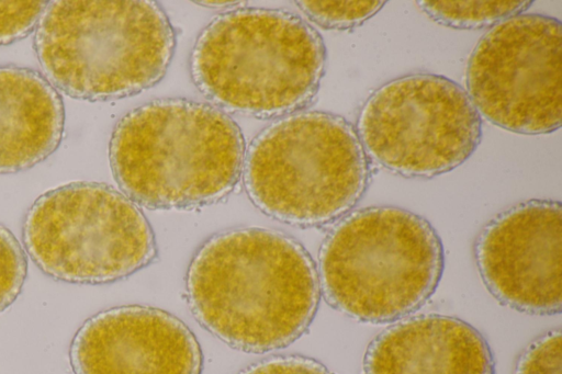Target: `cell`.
<instances>
[{"mask_svg": "<svg viewBox=\"0 0 562 374\" xmlns=\"http://www.w3.org/2000/svg\"><path fill=\"white\" fill-rule=\"evenodd\" d=\"M363 374H495L493 351L469 322L427 314L400 320L367 347Z\"/></svg>", "mask_w": 562, "mask_h": 374, "instance_id": "7c38bea8", "label": "cell"}, {"mask_svg": "<svg viewBox=\"0 0 562 374\" xmlns=\"http://www.w3.org/2000/svg\"><path fill=\"white\" fill-rule=\"evenodd\" d=\"M314 23L327 30H350L375 15L385 1H299Z\"/></svg>", "mask_w": 562, "mask_h": 374, "instance_id": "9a60e30c", "label": "cell"}, {"mask_svg": "<svg viewBox=\"0 0 562 374\" xmlns=\"http://www.w3.org/2000/svg\"><path fill=\"white\" fill-rule=\"evenodd\" d=\"M243 172L260 211L304 227L346 216L371 177L355 126L324 111L294 112L265 128L245 155Z\"/></svg>", "mask_w": 562, "mask_h": 374, "instance_id": "8992f818", "label": "cell"}, {"mask_svg": "<svg viewBox=\"0 0 562 374\" xmlns=\"http://www.w3.org/2000/svg\"><path fill=\"white\" fill-rule=\"evenodd\" d=\"M532 1H419L434 21L459 30L482 29L525 13Z\"/></svg>", "mask_w": 562, "mask_h": 374, "instance_id": "5bb4252c", "label": "cell"}, {"mask_svg": "<svg viewBox=\"0 0 562 374\" xmlns=\"http://www.w3.org/2000/svg\"><path fill=\"white\" fill-rule=\"evenodd\" d=\"M445 267L441 239L423 216L397 206H370L344 216L318 256L328 304L362 322L406 317L432 296Z\"/></svg>", "mask_w": 562, "mask_h": 374, "instance_id": "277c9868", "label": "cell"}, {"mask_svg": "<svg viewBox=\"0 0 562 374\" xmlns=\"http://www.w3.org/2000/svg\"><path fill=\"white\" fill-rule=\"evenodd\" d=\"M325 63L322 36L302 18L244 8L220 14L201 32L190 67L196 87L216 105L270 117L306 106Z\"/></svg>", "mask_w": 562, "mask_h": 374, "instance_id": "3957f363", "label": "cell"}, {"mask_svg": "<svg viewBox=\"0 0 562 374\" xmlns=\"http://www.w3.org/2000/svg\"><path fill=\"white\" fill-rule=\"evenodd\" d=\"M22 238L45 274L76 284L122 280L156 257L153 229L138 206L93 182L70 183L41 195L26 212Z\"/></svg>", "mask_w": 562, "mask_h": 374, "instance_id": "52a82bcc", "label": "cell"}, {"mask_svg": "<svg viewBox=\"0 0 562 374\" xmlns=\"http://www.w3.org/2000/svg\"><path fill=\"white\" fill-rule=\"evenodd\" d=\"M467 93L490 123L518 134H550L562 118V26L521 13L488 30L472 49Z\"/></svg>", "mask_w": 562, "mask_h": 374, "instance_id": "9c48e42d", "label": "cell"}, {"mask_svg": "<svg viewBox=\"0 0 562 374\" xmlns=\"http://www.w3.org/2000/svg\"><path fill=\"white\" fill-rule=\"evenodd\" d=\"M64 104L37 71L0 67V173H14L43 161L58 147Z\"/></svg>", "mask_w": 562, "mask_h": 374, "instance_id": "4fadbf2b", "label": "cell"}, {"mask_svg": "<svg viewBox=\"0 0 562 374\" xmlns=\"http://www.w3.org/2000/svg\"><path fill=\"white\" fill-rule=\"evenodd\" d=\"M355 128L368 158L406 178L454 170L482 139V117L465 89L426 72L401 76L374 90Z\"/></svg>", "mask_w": 562, "mask_h": 374, "instance_id": "ba28073f", "label": "cell"}, {"mask_svg": "<svg viewBox=\"0 0 562 374\" xmlns=\"http://www.w3.org/2000/svg\"><path fill=\"white\" fill-rule=\"evenodd\" d=\"M109 154L116 182L134 203L190 208L214 203L234 189L245 146L237 124L218 107L161 99L120 120Z\"/></svg>", "mask_w": 562, "mask_h": 374, "instance_id": "7a4b0ae2", "label": "cell"}, {"mask_svg": "<svg viewBox=\"0 0 562 374\" xmlns=\"http://www.w3.org/2000/svg\"><path fill=\"white\" fill-rule=\"evenodd\" d=\"M480 275L502 304L532 315L562 306V206L529 200L496 215L474 243Z\"/></svg>", "mask_w": 562, "mask_h": 374, "instance_id": "30bf717a", "label": "cell"}, {"mask_svg": "<svg viewBox=\"0 0 562 374\" xmlns=\"http://www.w3.org/2000/svg\"><path fill=\"white\" fill-rule=\"evenodd\" d=\"M237 374H334L319 361L304 355H276L248 365Z\"/></svg>", "mask_w": 562, "mask_h": 374, "instance_id": "d6986e66", "label": "cell"}, {"mask_svg": "<svg viewBox=\"0 0 562 374\" xmlns=\"http://www.w3.org/2000/svg\"><path fill=\"white\" fill-rule=\"evenodd\" d=\"M74 374H201L203 354L188 326L153 307L130 305L100 311L75 333Z\"/></svg>", "mask_w": 562, "mask_h": 374, "instance_id": "8fae6325", "label": "cell"}, {"mask_svg": "<svg viewBox=\"0 0 562 374\" xmlns=\"http://www.w3.org/2000/svg\"><path fill=\"white\" fill-rule=\"evenodd\" d=\"M514 374H562L561 330L535 339L518 356Z\"/></svg>", "mask_w": 562, "mask_h": 374, "instance_id": "e0dca14e", "label": "cell"}, {"mask_svg": "<svg viewBox=\"0 0 562 374\" xmlns=\"http://www.w3.org/2000/svg\"><path fill=\"white\" fill-rule=\"evenodd\" d=\"M27 274L25 252L15 236L0 224V313L20 295Z\"/></svg>", "mask_w": 562, "mask_h": 374, "instance_id": "2e32d148", "label": "cell"}, {"mask_svg": "<svg viewBox=\"0 0 562 374\" xmlns=\"http://www.w3.org/2000/svg\"><path fill=\"white\" fill-rule=\"evenodd\" d=\"M196 320L229 347L265 353L290 345L310 327L321 285L308 252L265 228H235L207 239L186 276Z\"/></svg>", "mask_w": 562, "mask_h": 374, "instance_id": "6da1fadb", "label": "cell"}, {"mask_svg": "<svg viewBox=\"0 0 562 374\" xmlns=\"http://www.w3.org/2000/svg\"><path fill=\"white\" fill-rule=\"evenodd\" d=\"M34 45L52 84L95 101L156 84L171 61L176 37L155 1H54L37 23Z\"/></svg>", "mask_w": 562, "mask_h": 374, "instance_id": "5b68a950", "label": "cell"}, {"mask_svg": "<svg viewBox=\"0 0 562 374\" xmlns=\"http://www.w3.org/2000/svg\"><path fill=\"white\" fill-rule=\"evenodd\" d=\"M46 1H0V45L26 36L38 23Z\"/></svg>", "mask_w": 562, "mask_h": 374, "instance_id": "ac0fdd59", "label": "cell"}]
</instances>
